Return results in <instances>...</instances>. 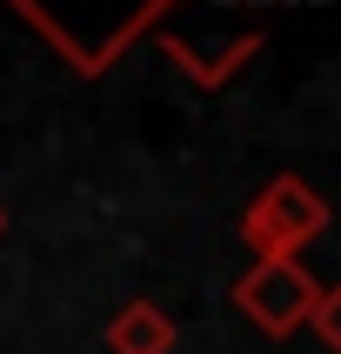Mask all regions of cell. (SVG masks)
Instances as JSON below:
<instances>
[{
	"label": "cell",
	"mask_w": 341,
	"mask_h": 354,
	"mask_svg": "<svg viewBox=\"0 0 341 354\" xmlns=\"http://www.w3.org/2000/svg\"><path fill=\"white\" fill-rule=\"evenodd\" d=\"M328 221H335V207H328L321 187H308L301 174H275L241 207V241H248L255 261H301L308 241L328 234Z\"/></svg>",
	"instance_id": "obj_1"
},
{
	"label": "cell",
	"mask_w": 341,
	"mask_h": 354,
	"mask_svg": "<svg viewBox=\"0 0 341 354\" xmlns=\"http://www.w3.org/2000/svg\"><path fill=\"white\" fill-rule=\"evenodd\" d=\"M315 295H321V281L308 274V261H255V268L234 281V308L255 321L268 341H288L295 328H308Z\"/></svg>",
	"instance_id": "obj_2"
},
{
	"label": "cell",
	"mask_w": 341,
	"mask_h": 354,
	"mask_svg": "<svg viewBox=\"0 0 341 354\" xmlns=\"http://www.w3.org/2000/svg\"><path fill=\"white\" fill-rule=\"evenodd\" d=\"M100 341L114 354H174L181 328H174V315H167L160 301H127V308H114V321L100 328Z\"/></svg>",
	"instance_id": "obj_3"
},
{
	"label": "cell",
	"mask_w": 341,
	"mask_h": 354,
	"mask_svg": "<svg viewBox=\"0 0 341 354\" xmlns=\"http://www.w3.org/2000/svg\"><path fill=\"white\" fill-rule=\"evenodd\" d=\"M308 328H315V341H321L328 354H341V288H321V295H315Z\"/></svg>",
	"instance_id": "obj_4"
},
{
	"label": "cell",
	"mask_w": 341,
	"mask_h": 354,
	"mask_svg": "<svg viewBox=\"0 0 341 354\" xmlns=\"http://www.w3.org/2000/svg\"><path fill=\"white\" fill-rule=\"evenodd\" d=\"M0 234H7V214H0Z\"/></svg>",
	"instance_id": "obj_5"
}]
</instances>
